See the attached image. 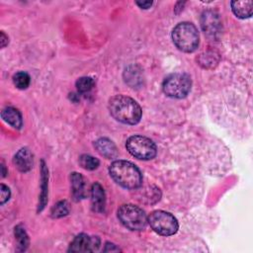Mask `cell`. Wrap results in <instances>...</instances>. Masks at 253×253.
I'll use <instances>...</instances> for the list:
<instances>
[{"instance_id": "1", "label": "cell", "mask_w": 253, "mask_h": 253, "mask_svg": "<svg viewBox=\"0 0 253 253\" xmlns=\"http://www.w3.org/2000/svg\"><path fill=\"white\" fill-rule=\"evenodd\" d=\"M111 116L126 125H135L140 121L141 108L133 99L125 95L112 97L108 105Z\"/></svg>"}, {"instance_id": "2", "label": "cell", "mask_w": 253, "mask_h": 253, "mask_svg": "<svg viewBox=\"0 0 253 253\" xmlns=\"http://www.w3.org/2000/svg\"><path fill=\"white\" fill-rule=\"evenodd\" d=\"M109 172L114 181L126 189L134 190L141 185V173L139 169L129 161H114L109 168Z\"/></svg>"}, {"instance_id": "3", "label": "cell", "mask_w": 253, "mask_h": 253, "mask_svg": "<svg viewBox=\"0 0 253 253\" xmlns=\"http://www.w3.org/2000/svg\"><path fill=\"white\" fill-rule=\"evenodd\" d=\"M176 47L184 52H193L199 45V33L196 26L189 22L179 23L172 31Z\"/></svg>"}, {"instance_id": "4", "label": "cell", "mask_w": 253, "mask_h": 253, "mask_svg": "<svg viewBox=\"0 0 253 253\" xmlns=\"http://www.w3.org/2000/svg\"><path fill=\"white\" fill-rule=\"evenodd\" d=\"M191 86L192 81L188 74L173 73L164 79L162 89L168 97L181 99L189 94Z\"/></svg>"}, {"instance_id": "5", "label": "cell", "mask_w": 253, "mask_h": 253, "mask_svg": "<svg viewBox=\"0 0 253 253\" xmlns=\"http://www.w3.org/2000/svg\"><path fill=\"white\" fill-rule=\"evenodd\" d=\"M120 221L130 230H141L147 224V216L145 212L138 207L126 204L121 206L118 211Z\"/></svg>"}, {"instance_id": "6", "label": "cell", "mask_w": 253, "mask_h": 253, "mask_svg": "<svg viewBox=\"0 0 253 253\" xmlns=\"http://www.w3.org/2000/svg\"><path fill=\"white\" fill-rule=\"evenodd\" d=\"M147 222L156 233L163 236L173 235L179 228L176 217L164 211H152L147 217Z\"/></svg>"}, {"instance_id": "7", "label": "cell", "mask_w": 253, "mask_h": 253, "mask_svg": "<svg viewBox=\"0 0 253 253\" xmlns=\"http://www.w3.org/2000/svg\"><path fill=\"white\" fill-rule=\"evenodd\" d=\"M127 151L137 159L149 160L156 155V145L148 137L142 135H132L126 142Z\"/></svg>"}, {"instance_id": "8", "label": "cell", "mask_w": 253, "mask_h": 253, "mask_svg": "<svg viewBox=\"0 0 253 253\" xmlns=\"http://www.w3.org/2000/svg\"><path fill=\"white\" fill-rule=\"evenodd\" d=\"M100 239L97 236H89L85 233L78 234L70 243L68 251L71 252H92L98 249Z\"/></svg>"}, {"instance_id": "9", "label": "cell", "mask_w": 253, "mask_h": 253, "mask_svg": "<svg viewBox=\"0 0 253 253\" xmlns=\"http://www.w3.org/2000/svg\"><path fill=\"white\" fill-rule=\"evenodd\" d=\"M202 28L207 36L211 38H216L221 29V23L218 16L211 11L204 12L202 16Z\"/></svg>"}, {"instance_id": "10", "label": "cell", "mask_w": 253, "mask_h": 253, "mask_svg": "<svg viewBox=\"0 0 253 253\" xmlns=\"http://www.w3.org/2000/svg\"><path fill=\"white\" fill-rule=\"evenodd\" d=\"M14 164L19 171L28 172L33 166V154L28 148H21L14 156Z\"/></svg>"}, {"instance_id": "11", "label": "cell", "mask_w": 253, "mask_h": 253, "mask_svg": "<svg viewBox=\"0 0 253 253\" xmlns=\"http://www.w3.org/2000/svg\"><path fill=\"white\" fill-rule=\"evenodd\" d=\"M91 202H92L93 211L97 212L104 211L105 205H106V197H105L104 189L99 183H95L92 185Z\"/></svg>"}, {"instance_id": "12", "label": "cell", "mask_w": 253, "mask_h": 253, "mask_svg": "<svg viewBox=\"0 0 253 253\" xmlns=\"http://www.w3.org/2000/svg\"><path fill=\"white\" fill-rule=\"evenodd\" d=\"M95 148L97 151L106 158H114L118 155V149L116 144L109 138L102 137L95 142Z\"/></svg>"}, {"instance_id": "13", "label": "cell", "mask_w": 253, "mask_h": 253, "mask_svg": "<svg viewBox=\"0 0 253 253\" xmlns=\"http://www.w3.org/2000/svg\"><path fill=\"white\" fill-rule=\"evenodd\" d=\"M1 117L11 126H13L17 129H20L22 127V125H23L22 115L16 108L6 107L1 112Z\"/></svg>"}, {"instance_id": "14", "label": "cell", "mask_w": 253, "mask_h": 253, "mask_svg": "<svg viewBox=\"0 0 253 253\" xmlns=\"http://www.w3.org/2000/svg\"><path fill=\"white\" fill-rule=\"evenodd\" d=\"M71 179V190L74 200L79 201L85 197V182L81 174L72 173L70 176Z\"/></svg>"}, {"instance_id": "15", "label": "cell", "mask_w": 253, "mask_h": 253, "mask_svg": "<svg viewBox=\"0 0 253 253\" xmlns=\"http://www.w3.org/2000/svg\"><path fill=\"white\" fill-rule=\"evenodd\" d=\"M230 4L232 12L236 17L241 19L251 17L253 7L252 1H232Z\"/></svg>"}, {"instance_id": "16", "label": "cell", "mask_w": 253, "mask_h": 253, "mask_svg": "<svg viewBox=\"0 0 253 253\" xmlns=\"http://www.w3.org/2000/svg\"><path fill=\"white\" fill-rule=\"evenodd\" d=\"M47 169L45 168V165L42 161V194L40 198V204H39V211H42L45 204H46V197H47Z\"/></svg>"}, {"instance_id": "17", "label": "cell", "mask_w": 253, "mask_h": 253, "mask_svg": "<svg viewBox=\"0 0 253 253\" xmlns=\"http://www.w3.org/2000/svg\"><path fill=\"white\" fill-rule=\"evenodd\" d=\"M15 236H16V239L18 241V246L20 247V250L23 251V250H26V248L28 247L29 245V237L27 235V232L25 230V228L20 224V225H17L15 227Z\"/></svg>"}, {"instance_id": "18", "label": "cell", "mask_w": 253, "mask_h": 253, "mask_svg": "<svg viewBox=\"0 0 253 253\" xmlns=\"http://www.w3.org/2000/svg\"><path fill=\"white\" fill-rule=\"evenodd\" d=\"M31 78L27 72L19 71L13 76V82L18 89H26L30 85Z\"/></svg>"}, {"instance_id": "19", "label": "cell", "mask_w": 253, "mask_h": 253, "mask_svg": "<svg viewBox=\"0 0 253 253\" xmlns=\"http://www.w3.org/2000/svg\"><path fill=\"white\" fill-rule=\"evenodd\" d=\"M79 163H80L81 167L86 170H94L100 164V162L97 158H95L89 154L81 155L79 158Z\"/></svg>"}, {"instance_id": "20", "label": "cell", "mask_w": 253, "mask_h": 253, "mask_svg": "<svg viewBox=\"0 0 253 253\" xmlns=\"http://www.w3.org/2000/svg\"><path fill=\"white\" fill-rule=\"evenodd\" d=\"M94 79L91 77H80L77 81H76V88L77 91L80 93H86L89 92L93 87H94Z\"/></svg>"}, {"instance_id": "21", "label": "cell", "mask_w": 253, "mask_h": 253, "mask_svg": "<svg viewBox=\"0 0 253 253\" xmlns=\"http://www.w3.org/2000/svg\"><path fill=\"white\" fill-rule=\"evenodd\" d=\"M68 205L65 201H61L54 205V207L51 210V215L52 217H62L66 214H68Z\"/></svg>"}, {"instance_id": "22", "label": "cell", "mask_w": 253, "mask_h": 253, "mask_svg": "<svg viewBox=\"0 0 253 253\" xmlns=\"http://www.w3.org/2000/svg\"><path fill=\"white\" fill-rule=\"evenodd\" d=\"M0 191H1V201H0V204L4 205L10 199V189L7 186H5L4 184H1Z\"/></svg>"}, {"instance_id": "23", "label": "cell", "mask_w": 253, "mask_h": 253, "mask_svg": "<svg viewBox=\"0 0 253 253\" xmlns=\"http://www.w3.org/2000/svg\"><path fill=\"white\" fill-rule=\"evenodd\" d=\"M136 4H137L140 8H142V9H148V8L152 5V2H151V1H142V2L137 1Z\"/></svg>"}, {"instance_id": "24", "label": "cell", "mask_w": 253, "mask_h": 253, "mask_svg": "<svg viewBox=\"0 0 253 253\" xmlns=\"http://www.w3.org/2000/svg\"><path fill=\"white\" fill-rule=\"evenodd\" d=\"M104 251H120V249L116 247L115 244L113 243H112V246H110V243H106V248L104 249Z\"/></svg>"}, {"instance_id": "25", "label": "cell", "mask_w": 253, "mask_h": 253, "mask_svg": "<svg viewBox=\"0 0 253 253\" xmlns=\"http://www.w3.org/2000/svg\"><path fill=\"white\" fill-rule=\"evenodd\" d=\"M0 40H1V46L4 47V46L8 43V38L5 36V34H4L3 32H1V38H0Z\"/></svg>"}, {"instance_id": "26", "label": "cell", "mask_w": 253, "mask_h": 253, "mask_svg": "<svg viewBox=\"0 0 253 253\" xmlns=\"http://www.w3.org/2000/svg\"><path fill=\"white\" fill-rule=\"evenodd\" d=\"M6 175V171H5V166L2 164V176L4 177Z\"/></svg>"}]
</instances>
